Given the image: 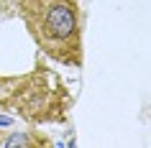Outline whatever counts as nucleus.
I'll return each mask as SVG.
<instances>
[{"label": "nucleus", "instance_id": "7ed1b4c3", "mask_svg": "<svg viewBox=\"0 0 151 148\" xmlns=\"http://www.w3.org/2000/svg\"><path fill=\"white\" fill-rule=\"evenodd\" d=\"M13 123V120H10V117H5V115H0V125H10Z\"/></svg>", "mask_w": 151, "mask_h": 148}, {"label": "nucleus", "instance_id": "f257e3e1", "mask_svg": "<svg viewBox=\"0 0 151 148\" xmlns=\"http://www.w3.org/2000/svg\"><path fill=\"white\" fill-rule=\"evenodd\" d=\"M21 18L49 59L74 69L82 66V13L77 0H21Z\"/></svg>", "mask_w": 151, "mask_h": 148}, {"label": "nucleus", "instance_id": "f03ea898", "mask_svg": "<svg viewBox=\"0 0 151 148\" xmlns=\"http://www.w3.org/2000/svg\"><path fill=\"white\" fill-rule=\"evenodd\" d=\"M0 107H13L28 123H59L67 117L69 94L46 66L28 77L0 79Z\"/></svg>", "mask_w": 151, "mask_h": 148}]
</instances>
